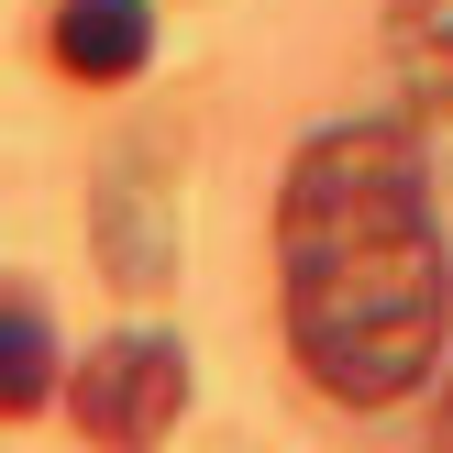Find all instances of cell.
Here are the masks:
<instances>
[{
	"mask_svg": "<svg viewBox=\"0 0 453 453\" xmlns=\"http://www.w3.org/2000/svg\"><path fill=\"white\" fill-rule=\"evenodd\" d=\"M177 398H188V354L155 343V332H122V343H100L88 376H78V432H100V442H155V432L177 420Z\"/></svg>",
	"mask_w": 453,
	"mask_h": 453,
	"instance_id": "2",
	"label": "cell"
},
{
	"mask_svg": "<svg viewBox=\"0 0 453 453\" xmlns=\"http://www.w3.org/2000/svg\"><path fill=\"white\" fill-rule=\"evenodd\" d=\"M388 56L420 111H453V0H388Z\"/></svg>",
	"mask_w": 453,
	"mask_h": 453,
	"instance_id": "4",
	"label": "cell"
},
{
	"mask_svg": "<svg viewBox=\"0 0 453 453\" xmlns=\"http://www.w3.org/2000/svg\"><path fill=\"white\" fill-rule=\"evenodd\" d=\"M44 398H56V343L34 310H0V420L44 410Z\"/></svg>",
	"mask_w": 453,
	"mask_h": 453,
	"instance_id": "5",
	"label": "cell"
},
{
	"mask_svg": "<svg viewBox=\"0 0 453 453\" xmlns=\"http://www.w3.org/2000/svg\"><path fill=\"white\" fill-rule=\"evenodd\" d=\"M155 44L144 0H66L56 12V66H78V78H133Z\"/></svg>",
	"mask_w": 453,
	"mask_h": 453,
	"instance_id": "3",
	"label": "cell"
},
{
	"mask_svg": "<svg viewBox=\"0 0 453 453\" xmlns=\"http://www.w3.org/2000/svg\"><path fill=\"white\" fill-rule=\"evenodd\" d=\"M442 432H453V398H442Z\"/></svg>",
	"mask_w": 453,
	"mask_h": 453,
	"instance_id": "6",
	"label": "cell"
},
{
	"mask_svg": "<svg viewBox=\"0 0 453 453\" xmlns=\"http://www.w3.org/2000/svg\"><path fill=\"white\" fill-rule=\"evenodd\" d=\"M288 265V343L343 410H388L442 354V233L432 177L398 122H332L299 144L277 199Z\"/></svg>",
	"mask_w": 453,
	"mask_h": 453,
	"instance_id": "1",
	"label": "cell"
}]
</instances>
